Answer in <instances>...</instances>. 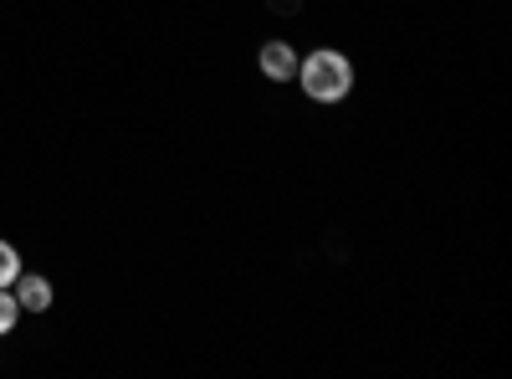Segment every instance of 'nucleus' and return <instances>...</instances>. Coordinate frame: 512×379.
Here are the masks:
<instances>
[{
  "mask_svg": "<svg viewBox=\"0 0 512 379\" xmlns=\"http://www.w3.org/2000/svg\"><path fill=\"white\" fill-rule=\"evenodd\" d=\"M297 82H303V93H308L313 103H344V98L354 93V62H349L344 52L323 47V52H313V57L297 62Z\"/></svg>",
  "mask_w": 512,
  "mask_h": 379,
  "instance_id": "1",
  "label": "nucleus"
},
{
  "mask_svg": "<svg viewBox=\"0 0 512 379\" xmlns=\"http://www.w3.org/2000/svg\"><path fill=\"white\" fill-rule=\"evenodd\" d=\"M297 62H303V57H297V52L287 47V41H267V47H262V72H267L272 82L297 77Z\"/></svg>",
  "mask_w": 512,
  "mask_h": 379,
  "instance_id": "2",
  "label": "nucleus"
},
{
  "mask_svg": "<svg viewBox=\"0 0 512 379\" xmlns=\"http://www.w3.org/2000/svg\"><path fill=\"white\" fill-rule=\"evenodd\" d=\"M16 303L31 308V313H47V308H52V282L36 277V272H21V277H16Z\"/></svg>",
  "mask_w": 512,
  "mask_h": 379,
  "instance_id": "3",
  "label": "nucleus"
},
{
  "mask_svg": "<svg viewBox=\"0 0 512 379\" xmlns=\"http://www.w3.org/2000/svg\"><path fill=\"white\" fill-rule=\"evenodd\" d=\"M16 277H21V257H16L11 241H0V287H11Z\"/></svg>",
  "mask_w": 512,
  "mask_h": 379,
  "instance_id": "4",
  "label": "nucleus"
},
{
  "mask_svg": "<svg viewBox=\"0 0 512 379\" xmlns=\"http://www.w3.org/2000/svg\"><path fill=\"white\" fill-rule=\"evenodd\" d=\"M16 318H21V303L11 298L6 287H0V333H11V328H16Z\"/></svg>",
  "mask_w": 512,
  "mask_h": 379,
  "instance_id": "5",
  "label": "nucleus"
}]
</instances>
